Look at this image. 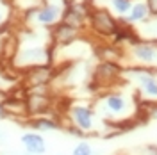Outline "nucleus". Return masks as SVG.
<instances>
[{"instance_id":"f257e3e1","label":"nucleus","mask_w":157,"mask_h":155,"mask_svg":"<svg viewBox=\"0 0 157 155\" xmlns=\"http://www.w3.org/2000/svg\"><path fill=\"white\" fill-rule=\"evenodd\" d=\"M98 116L111 127H123L130 123L137 114V100L123 91H105L93 104Z\"/></svg>"},{"instance_id":"0eeeda50","label":"nucleus","mask_w":157,"mask_h":155,"mask_svg":"<svg viewBox=\"0 0 157 155\" xmlns=\"http://www.w3.org/2000/svg\"><path fill=\"white\" fill-rule=\"evenodd\" d=\"M89 25L100 36L113 38L118 27H120V18H116L107 9H93L89 11Z\"/></svg>"},{"instance_id":"f8f14e48","label":"nucleus","mask_w":157,"mask_h":155,"mask_svg":"<svg viewBox=\"0 0 157 155\" xmlns=\"http://www.w3.org/2000/svg\"><path fill=\"white\" fill-rule=\"evenodd\" d=\"M27 127H30V130H36V132H57V130H64V125L59 118L52 116V114H45V116H34L29 118L27 121Z\"/></svg>"},{"instance_id":"9d476101","label":"nucleus","mask_w":157,"mask_h":155,"mask_svg":"<svg viewBox=\"0 0 157 155\" xmlns=\"http://www.w3.org/2000/svg\"><path fill=\"white\" fill-rule=\"evenodd\" d=\"M89 20V9L84 4L78 2H66V7L63 11V20L64 23H70L77 29H82L84 23Z\"/></svg>"},{"instance_id":"1a4fd4ad","label":"nucleus","mask_w":157,"mask_h":155,"mask_svg":"<svg viewBox=\"0 0 157 155\" xmlns=\"http://www.w3.org/2000/svg\"><path fill=\"white\" fill-rule=\"evenodd\" d=\"M20 145L27 155H45L48 150L45 136L36 130H25L20 136Z\"/></svg>"},{"instance_id":"dca6fc26","label":"nucleus","mask_w":157,"mask_h":155,"mask_svg":"<svg viewBox=\"0 0 157 155\" xmlns=\"http://www.w3.org/2000/svg\"><path fill=\"white\" fill-rule=\"evenodd\" d=\"M71 155H98V153L95 152V148H93V145L89 141L82 139L71 148Z\"/></svg>"},{"instance_id":"423d86ee","label":"nucleus","mask_w":157,"mask_h":155,"mask_svg":"<svg viewBox=\"0 0 157 155\" xmlns=\"http://www.w3.org/2000/svg\"><path fill=\"white\" fill-rule=\"evenodd\" d=\"M63 11H64V7L61 4H57V2H47V4H41L38 7L30 9L27 14H29V20H32L39 27L54 29L63 20Z\"/></svg>"},{"instance_id":"412c9836","label":"nucleus","mask_w":157,"mask_h":155,"mask_svg":"<svg viewBox=\"0 0 157 155\" xmlns=\"http://www.w3.org/2000/svg\"><path fill=\"white\" fill-rule=\"evenodd\" d=\"M2 21H4V11H2V7H0V25H2Z\"/></svg>"},{"instance_id":"20e7f679","label":"nucleus","mask_w":157,"mask_h":155,"mask_svg":"<svg viewBox=\"0 0 157 155\" xmlns=\"http://www.w3.org/2000/svg\"><path fill=\"white\" fill-rule=\"evenodd\" d=\"M52 62V54L43 45H21L14 55V66L23 71H29L32 68L48 66Z\"/></svg>"},{"instance_id":"aec40b11","label":"nucleus","mask_w":157,"mask_h":155,"mask_svg":"<svg viewBox=\"0 0 157 155\" xmlns=\"http://www.w3.org/2000/svg\"><path fill=\"white\" fill-rule=\"evenodd\" d=\"M0 91H6V78L0 75Z\"/></svg>"},{"instance_id":"a211bd4d","label":"nucleus","mask_w":157,"mask_h":155,"mask_svg":"<svg viewBox=\"0 0 157 155\" xmlns=\"http://www.w3.org/2000/svg\"><path fill=\"white\" fill-rule=\"evenodd\" d=\"M148 6V9H150V14L152 16H157V0H145Z\"/></svg>"},{"instance_id":"ddd939ff","label":"nucleus","mask_w":157,"mask_h":155,"mask_svg":"<svg viewBox=\"0 0 157 155\" xmlns=\"http://www.w3.org/2000/svg\"><path fill=\"white\" fill-rule=\"evenodd\" d=\"M54 70L52 66H39V68H32L27 71V78H29V87H48L52 84V78H54Z\"/></svg>"},{"instance_id":"4468645a","label":"nucleus","mask_w":157,"mask_h":155,"mask_svg":"<svg viewBox=\"0 0 157 155\" xmlns=\"http://www.w3.org/2000/svg\"><path fill=\"white\" fill-rule=\"evenodd\" d=\"M78 32H80V29L70 25V23L61 21V23H57L52 29V41L56 45H71L78 38Z\"/></svg>"},{"instance_id":"7ed1b4c3","label":"nucleus","mask_w":157,"mask_h":155,"mask_svg":"<svg viewBox=\"0 0 157 155\" xmlns=\"http://www.w3.org/2000/svg\"><path fill=\"white\" fill-rule=\"evenodd\" d=\"M137 91V100L145 104H157V73L154 68L132 66L127 71Z\"/></svg>"},{"instance_id":"9b49d317","label":"nucleus","mask_w":157,"mask_h":155,"mask_svg":"<svg viewBox=\"0 0 157 155\" xmlns=\"http://www.w3.org/2000/svg\"><path fill=\"white\" fill-rule=\"evenodd\" d=\"M150 18H152V14H150V9H148L147 2L145 0H136V2H132L130 11L123 18H120V21L128 25V27H137V25L147 23Z\"/></svg>"},{"instance_id":"2eb2a0df","label":"nucleus","mask_w":157,"mask_h":155,"mask_svg":"<svg viewBox=\"0 0 157 155\" xmlns=\"http://www.w3.org/2000/svg\"><path fill=\"white\" fill-rule=\"evenodd\" d=\"M107 2L116 18H123L132 7V0H107Z\"/></svg>"},{"instance_id":"f03ea898","label":"nucleus","mask_w":157,"mask_h":155,"mask_svg":"<svg viewBox=\"0 0 157 155\" xmlns=\"http://www.w3.org/2000/svg\"><path fill=\"white\" fill-rule=\"evenodd\" d=\"M64 130L78 137L105 136L107 123L98 116L93 104L70 102L64 111Z\"/></svg>"},{"instance_id":"6e6552de","label":"nucleus","mask_w":157,"mask_h":155,"mask_svg":"<svg viewBox=\"0 0 157 155\" xmlns=\"http://www.w3.org/2000/svg\"><path fill=\"white\" fill-rule=\"evenodd\" d=\"M47 91H48V87H34V89H29V93L25 96V105H27L29 118L50 114L52 98H50V95Z\"/></svg>"},{"instance_id":"f3484780","label":"nucleus","mask_w":157,"mask_h":155,"mask_svg":"<svg viewBox=\"0 0 157 155\" xmlns=\"http://www.w3.org/2000/svg\"><path fill=\"white\" fill-rule=\"evenodd\" d=\"M145 114L147 118L157 121V104H145Z\"/></svg>"},{"instance_id":"39448f33","label":"nucleus","mask_w":157,"mask_h":155,"mask_svg":"<svg viewBox=\"0 0 157 155\" xmlns=\"http://www.w3.org/2000/svg\"><path fill=\"white\" fill-rule=\"evenodd\" d=\"M127 55L130 57V62L134 66L143 68H155L157 66V43L137 39L132 45L127 47Z\"/></svg>"},{"instance_id":"6ab92c4d","label":"nucleus","mask_w":157,"mask_h":155,"mask_svg":"<svg viewBox=\"0 0 157 155\" xmlns=\"http://www.w3.org/2000/svg\"><path fill=\"white\" fill-rule=\"evenodd\" d=\"M9 114H7V109H6V102H0V121L2 119H7Z\"/></svg>"}]
</instances>
